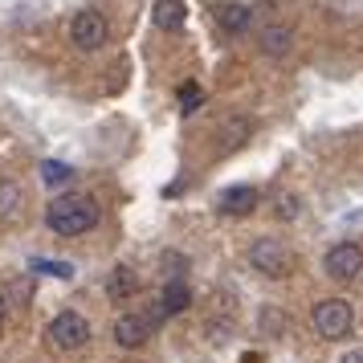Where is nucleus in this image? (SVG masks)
<instances>
[{
	"label": "nucleus",
	"mask_w": 363,
	"mask_h": 363,
	"mask_svg": "<svg viewBox=\"0 0 363 363\" xmlns=\"http://www.w3.org/2000/svg\"><path fill=\"white\" fill-rule=\"evenodd\" d=\"M314 330L323 335V339H343L351 323H355V311H351V302L347 298H323L318 306H314Z\"/></svg>",
	"instance_id": "obj_3"
},
{
	"label": "nucleus",
	"mask_w": 363,
	"mask_h": 363,
	"mask_svg": "<svg viewBox=\"0 0 363 363\" xmlns=\"http://www.w3.org/2000/svg\"><path fill=\"white\" fill-rule=\"evenodd\" d=\"M25 208V192L17 180H0V220H13Z\"/></svg>",
	"instance_id": "obj_13"
},
{
	"label": "nucleus",
	"mask_w": 363,
	"mask_h": 363,
	"mask_svg": "<svg viewBox=\"0 0 363 363\" xmlns=\"http://www.w3.org/2000/svg\"><path fill=\"white\" fill-rule=\"evenodd\" d=\"M323 269H327L330 278H339V281L359 278L363 274V249L355 245V241H339V245L323 257Z\"/></svg>",
	"instance_id": "obj_6"
},
{
	"label": "nucleus",
	"mask_w": 363,
	"mask_h": 363,
	"mask_svg": "<svg viewBox=\"0 0 363 363\" xmlns=\"http://www.w3.org/2000/svg\"><path fill=\"white\" fill-rule=\"evenodd\" d=\"M151 21H155L164 33H176V29H184V21H188V4H184V0H155Z\"/></svg>",
	"instance_id": "obj_10"
},
{
	"label": "nucleus",
	"mask_w": 363,
	"mask_h": 363,
	"mask_svg": "<svg viewBox=\"0 0 363 363\" xmlns=\"http://www.w3.org/2000/svg\"><path fill=\"white\" fill-rule=\"evenodd\" d=\"M41 180L50 184V188H62V184L74 180V167H69V164H57V160H45V164H41Z\"/></svg>",
	"instance_id": "obj_15"
},
{
	"label": "nucleus",
	"mask_w": 363,
	"mask_h": 363,
	"mask_svg": "<svg viewBox=\"0 0 363 363\" xmlns=\"http://www.w3.org/2000/svg\"><path fill=\"white\" fill-rule=\"evenodd\" d=\"M257 204H262V192L249 188V184H237V188H229V192H220V200H216V208H220L225 216H249Z\"/></svg>",
	"instance_id": "obj_7"
},
{
	"label": "nucleus",
	"mask_w": 363,
	"mask_h": 363,
	"mask_svg": "<svg viewBox=\"0 0 363 363\" xmlns=\"http://www.w3.org/2000/svg\"><path fill=\"white\" fill-rule=\"evenodd\" d=\"M290 45H294V33H290L286 25H269V29L262 33V53H269V57L290 53Z\"/></svg>",
	"instance_id": "obj_14"
},
{
	"label": "nucleus",
	"mask_w": 363,
	"mask_h": 363,
	"mask_svg": "<svg viewBox=\"0 0 363 363\" xmlns=\"http://www.w3.org/2000/svg\"><path fill=\"white\" fill-rule=\"evenodd\" d=\"M192 306V290L184 286V281H167L164 294H160V311L164 314H184Z\"/></svg>",
	"instance_id": "obj_12"
},
{
	"label": "nucleus",
	"mask_w": 363,
	"mask_h": 363,
	"mask_svg": "<svg viewBox=\"0 0 363 363\" xmlns=\"http://www.w3.org/2000/svg\"><path fill=\"white\" fill-rule=\"evenodd\" d=\"M106 37H111V29H106V17L102 13H94V9H82L78 17L69 21V41L78 45V50H102L106 45Z\"/></svg>",
	"instance_id": "obj_5"
},
{
	"label": "nucleus",
	"mask_w": 363,
	"mask_h": 363,
	"mask_svg": "<svg viewBox=\"0 0 363 363\" xmlns=\"http://www.w3.org/2000/svg\"><path fill=\"white\" fill-rule=\"evenodd\" d=\"M45 335H50V343L57 347V351H78V347L90 343V323H86L78 311H62L50 323Z\"/></svg>",
	"instance_id": "obj_4"
},
{
	"label": "nucleus",
	"mask_w": 363,
	"mask_h": 363,
	"mask_svg": "<svg viewBox=\"0 0 363 363\" xmlns=\"http://www.w3.org/2000/svg\"><path fill=\"white\" fill-rule=\"evenodd\" d=\"M200 102H204V90H200L196 82L180 86V111H184V115H192V111H200Z\"/></svg>",
	"instance_id": "obj_17"
},
{
	"label": "nucleus",
	"mask_w": 363,
	"mask_h": 363,
	"mask_svg": "<svg viewBox=\"0 0 363 363\" xmlns=\"http://www.w3.org/2000/svg\"><path fill=\"white\" fill-rule=\"evenodd\" d=\"M151 339V323L143 314H118L115 323V343L118 347H143Z\"/></svg>",
	"instance_id": "obj_8"
},
{
	"label": "nucleus",
	"mask_w": 363,
	"mask_h": 363,
	"mask_svg": "<svg viewBox=\"0 0 363 363\" xmlns=\"http://www.w3.org/2000/svg\"><path fill=\"white\" fill-rule=\"evenodd\" d=\"M135 290H139L135 269L131 265H115L111 278H106V294H111V302H127V298H135Z\"/></svg>",
	"instance_id": "obj_11"
},
{
	"label": "nucleus",
	"mask_w": 363,
	"mask_h": 363,
	"mask_svg": "<svg viewBox=\"0 0 363 363\" xmlns=\"http://www.w3.org/2000/svg\"><path fill=\"white\" fill-rule=\"evenodd\" d=\"M249 265L262 274V278H290L294 274V253H290V245H281V241H274V237H262V241H253L249 245Z\"/></svg>",
	"instance_id": "obj_2"
},
{
	"label": "nucleus",
	"mask_w": 363,
	"mask_h": 363,
	"mask_svg": "<svg viewBox=\"0 0 363 363\" xmlns=\"http://www.w3.org/2000/svg\"><path fill=\"white\" fill-rule=\"evenodd\" d=\"M298 213H302V200H298V196H290V192L278 196V216H281V220H298Z\"/></svg>",
	"instance_id": "obj_18"
},
{
	"label": "nucleus",
	"mask_w": 363,
	"mask_h": 363,
	"mask_svg": "<svg viewBox=\"0 0 363 363\" xmlns=\"http://www.w3.org/2000/svg\"><path fill=\"white\" fill-rule=\"evenodd\" d=\"M45 225H50L57 237H82L99 225V204L86 192H69V196H57L45 213Z\"/></svg>",
	"instance_id": "obj_1"
},
{
	"label": "nucleus",
	"mask_w": 363,
	"mask_h": 363,
	"mask_svg": "<svg viewBox=\"0 0 363 363\" xmlns=\"http://www.w3.org/2000/svg\"><path fill=\"white\" fill-rule=\"evenodd\" d=\"M245 135H249V123H245V118L229 123V127L220 131V143H225V151H229V147H241V143H245Z\"/></svg>",
	"instance_id": "obj_16"
},
{
	"label": "nucleus",
	"mask_w": 363,
	"mask_h": 363,
	"mask_svg": "<svg viewBox=\"0 0 363 363\" xmlns=\"http://www.w3.org/2000/svg\"><path fill=\"white\" fill-rule=\"evenodd\" d=\"M339 363H363V347H351V351H347Z\"/></svg>",
	"instance_id": "obj_20"
},
{
	"label": "nucleus",
	"mask_w": 363,
	"mask_h": 363,
	"mask_svg": "<svg viewBox=\"0 0 363 363\" xmlns=\"http://www.w3.org/2000/svg\"><path fill=\"white\" fill-rule=\"evenodd\" d=\"M4 311H9V302H4V294H0V327H4Z\"/></svg>",
	"instance_id": "obj_21"
},
{
	"label": "nucleus",
	"mask_w": 363,
	"mask_h": 363,
	"mask_svg": "<svg viewBox=\"0 0 363 363\" xmlns=\"http://www.w3.org/2000/svg\"><path fill=\"white\" fill-rule=\"evenodd\" d=\"M213 13H216V25L225 33H245L249 29V4H241V0H220Z\"/></svg>",
	"instance_id": "obj_9"
},
{
	"label": "nucleus",
	"mask_w": 363,
	"mask_h": 363,
	"mask_svg": "<svg viewBox=\"0 0 363 363\" xmlns=\"http://www.w3.org/2000/svg\"><path fill=\"white\" fill-rule=\"evenodd\" d=\"M37 274H53V278H74V265L66 262H33Z\"/></svg>",
	"instance_id": "obj_19"
}]
</instances>
